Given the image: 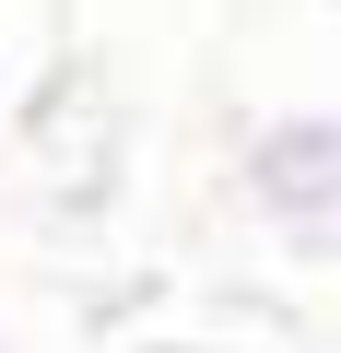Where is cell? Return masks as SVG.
<instances>
[{
    "mask_svg": "<svg viewBox=\"0 0 341 353\" xmlns=\"http://www.w3.org/2000/svg\"><path fill=\"white\" fill-rule=\"evenodd\" d=\"M247 201L282 224V236H341V106H282L247 130L236 153Z\"/></svg>",
    "mask_w": 341,
    "mask_h": 353,
    "instance_id": "cell-1",
    "label": "cell"
}]
</instances>
